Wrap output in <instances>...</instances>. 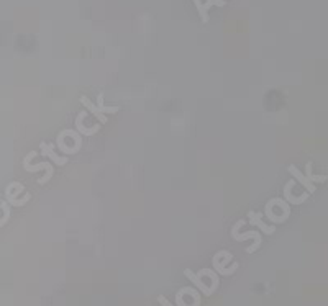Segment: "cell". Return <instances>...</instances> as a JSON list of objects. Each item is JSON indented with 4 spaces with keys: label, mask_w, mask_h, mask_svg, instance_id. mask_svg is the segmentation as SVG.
Wrapping results in <instances>:
<instances>
[{
    "label": "cell",
    "mask_w": 328,
    "mask_h": 306,
    "mask_svg": "<svg viewBox=\"0 0 328 306\" xmlns=\"http://www.w3.org/2000/svg\"><path fill=\"white\" fill-rule=\"evenodd\" d=\"M79 100L92 115H94L95 118H98L100 124L107 123V116H105L107 113H119V111H120V107H105V105H103V93H98V105H94L85 95H82Z\"/></svg>",
    "instance_id": "1"
},
{
    "label": "cell",
    "mask_w": 328,
    "mask_h": 306,
    "mask_svg": "<svg viewBox=\"0 0 328 306\" xmlns=\"http://www.w3.org/2000/svg\"><path fill=\"white\" fill-rule=\"evenodd\" d=\"M243 224H245L243 220H240L237 224H235V226L232 228V237H233L235 241H240V242L241 241H246V239H253V246L246 249V252L253 254L255 251H258L259 246H261V234H259L258 231H250V233H246V234H240L237 229L243 226Z\"/></svg>",
    "instance_id": "2"
},
{
    "label": "cell",
    "mask_w": 328,
    "mask_h": 306,
    "mask_svg": "<svg viewBox=\"0 0 328 306\" xmlns=\"http://www.w3.org/2000/svg\"><path fill=\"white\" fill-rule=\"evenodd\" d=\"M195 4V9L199 12L202 23L208 22V10L212 7H225L227 2L225 0H192Z\"/></svg>",
    "instance_id": "3"
},
{
    "label": "cell",
    "mask_w": 328,
    "mask_h": 306,
    "mask_svg": "<svg viewBox=\"0 0 328 306\" xmlns=\"http://www.w3.org/2000/svg\"><path fill=\"white\" fill-rule=\"evenodd\" d=\"M23 169L27 172H38V171H46V174H45V177H41V179H38V184L40 185H45L49 179L53 177V174H54V169H53V166L49 164V162H40V164H30V162H27V161H23Z\"/></svg>",
    "instance_id": "4"
},
{
    "label": "cell",
    "mask_w": 328,
    "mask_h": 306,
    "mask_svg": "<svg viewBox=\"0 0 328 306\" xmlns=\"http://www.w3.org/2000/svg\"><path fill=\"white\" fill-rule=\"evenodd\" d=\"M87 115H89L87 111H80V113L77 115V118H76V129H77V133L82 134V136H92V134H95V133L100 131V123H97V124H94V126H90V128H85L84 118L87 116Z\"/></svg>",
    "instance_id": "5"
},
{
    "label": "cell",
    "mask_w": 328,
    "mask_h": 306,
    "mask_svg": "<svg viewBox=\"0 0 328 306\" xmlns=\"http://www.w3.org/2000/svg\"><path fill=\"white\" fill-rule=\"evenodd\" d=\"M224 257H227V259H224V262H222V260L218 259V255H215V257H213V267L216 268V272L222 273V275H232V273L238 268V264H233L230 268H227L225 264L233 259V255H232L230 252L225 251V252H224Z\"/></svg>",
    "instance_id": "6"
},
{
    "label": "cell",
    "mask_w": 328,
    "mask_h": 306,
    "mask_svg": "<svg viewBox=\"0 0 328 306\" xmlns=\"http://www.w3.org/2000/svg\"><path fill=\"white\" fill-rule=\"evenodd\" d=\"M287 172L294 177V180H297V182H299L302 187H304V189H305L308 193H315V190H317V187H315V184H312L310 180H308V179H307V177L304 176V174H302L295 166H289V167H287Z\"/></svg>",
    "instance_id": "7"
},
{
    "label": "cell",
    "mask_w": 328,
    "mask_h": 306,
    "mask_svg": "<svg viewBox=\"0 0 328 306\" xmlns=\"http://www.w3.org/2000/svg\"><path fill=\"white\" fill-rule=\"evenodd\" d=\"M295 185V180H289V182L286 184V187H284V198H286V202L287 203H292V205H300V203H304L305 200L308 198V195L310 193H302L300 197H294L292 195V187Z\"/></svg>",
    "instance_id": "8"
},
{
    "label": "cell",
    "mask_w": 328,
    "mask_h": 306,
    "mask_svg": "<svg viewBox=\"0 0 328 306\" xmlns=\"http://www.w3.org/2000/svg\"><path fill=\"white\" fill-rule=\"evenodd\" d=\"M184 273H185V277H187V278L190 280V282H192V283H194V285L197 286V288H199L205 296H212V295H213V291L210 290V286H208L205 282H203L202 277L199 275V273H194L192 270H189V268H187V270H185Z\"/></svg>",
    "instance_id": "9"
},
{
    "label": "cell",
    "mask_w": 328,
    "mask_h": 306,
    "mask_svg": "<svg viewBox=\"0 0 328 306\" xmlns=\"http://www.w3.org/2000/svg\"><path fill=\"white\" fill-rule=\"evenodd\" d=\"M248 218H250V224H253V226H256L261 233H266V234H274L276 233V229L274 226H268L263 220H261V215L259 213H255V211H250L248 213Z\"/></svg>",
    "instance_id": "10"
},
{
    "label": "cell",
    "mask_w": 328,
    "mask_h": 306,
    "mask_svg": "<svg viewBox=\"0 0 328 306\" xmlns=\"http://www.w3.org/2000/svg\"><path fill=\"white\" fill-rule=\"evenodd\" d=\"M41 152L46 156V158L51 159L56 166H66L67 164V158H59V156L53 151V146L51 144H46V142H41L40 144Z\"/></svg>",
    "instance_id": "11"
},
{
    "label": "cell",
    "mask_w": 328,
    "mask_h": 306,
    "mask_svg": "<svg viewBox=\"0 0 328 306\" xmlns=\"http://www.w3.org/2000/svg\"><path fill=\"white\" fill-rule=\"evenodd\" d=\"M312 162L308 161L307 164H305V177L310 180L312 184H315V182H320V184H323V182H326L328 180V176H315V174L312 172Z\"/></svg>",
    "instance_id": "12"
},
{
    "label": "cell",
    "mask_w": 328,
    "mask_h": 306,
    "mask_svg": "<svg viewBox=\"0 0 328 306\" xmlns=\"http://www.w3.org/2000/svg\"><path fill=\"white\" fill-rule=\"evenodd\" d=\"M0 207H2V210H4V216H2V220H4V223H7V221H9V218H10V207H9L7 200H5V198L0 200Z\"/></svg>",
    "instance_id": "13"
},
{
    "label": "cell",
    "mask_w": 328,
    "mask_h": 306,
    "mask_svg": "<svg viewBox=\"0 0 328 306\" xmlns=\"http://www.w3.org/2000/svg\"><path fill=\"white\" fill-rule=\"evenodd\" d=\"M158 299H159V303H161V304H163V306H172V304H171V303L168 301V299H166V298H164V296H159Z\"/></svg>",
    "instance_id": "14"
},
{
    "label": "cell",
    "mask_w": 328,
    "mask_h": 306,
    "mask_svg": "<svg viewBox=\"0 0 328 306\" xmlns=\"http://www.w3.org/2000/svg\"><path fill=\"white\" fill-rule=\"evenodd\" d=\"M4 224H5V223H4V220H2V216H0V228H2Z\"/></svg>",
    "instance_id": "15"
}]
</instances>
